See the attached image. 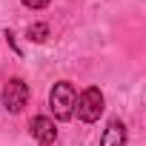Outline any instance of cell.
Here are the masks:
<instances>
[{
	"mask_svg": "<svg viewBox=\"0 0 146 146\" xmlns=\"http://www.w3.org/2000/svg\"><path fill=\"white\" fill-rule=\"evenodd\" d=\"M75 100H78V95H75V86H72L69 80L54 83V89L49 92V106H52L57 120H69L72 115H75Z\"/></svg>",
	"mask_w": 146,
	"mask_h": 146,
	"instance_id": "6da1fadb",
	"label": "cell"
},
{
	"mask_svg": "<svg viewBox=\"0 0 146 146\" xmlns=\"http://www.w3.org/2000/svg\"><path fill=\"white\" fill-rule=\"evenodd\" d=\"M75 109H78V117L86 120V123H95L100 115H103V92L98 86H89L78 100H75Z\"/></svg>",
	"mask_w": 146,
	"mask_h": 146,
	"instance_id": "7a4b0ae2",
	"label": "cell"
},
{
	"mask_svg": "<svg viewBox=\"0 0 146 146\" xmlns=\"http://www.w3.org/2000/svg\"><path fill=\"white\" fill-rule=\"evenodd\" d=\"M26 100H29V86H26L20 78H12V80L6 83V89H3V106L17 115V112H23Z\"/></svg>",
	"mask_w": 146,
	"mask_h": 146,
	"instance_id": "3957f363",
	"label": "cell"
},
{
	"mask_svg": "<svg viewBox=\"0 0 146 146\" xmlns=\"http://www.w3.org/2000/svg\"><path fill=\"white\" fill-rule=\"evenodd\" d=\"M29 129H32V137H35L40 146H52V143L57 140V129H54V123H52L46 115H37V117L29 123Z\"/></svg>",
	"mask_w": 146,
	"mask_h": 146,
	"instance_id": "277c9868",
	"label": "cell"
},
{
	"mask_svg": "<svg viewBox=\"0 0 146 146\" xmlns=\"http://www.w3.org/2000/svg\"><path fill=\"white\" fill-rule=\"evenodd\" d=\"M100 146H126V126L120 120H112L100 137Z\"/></svg>",
	"mask_w": 146,
	"mask_h": 146,
	"instance_id": "5b68a950",
	"label": "cell"
},
{
	"mask_svg": "<svg viewBox=\"0 0 146 146\" xmlns=\"http://www.w3.org/2000/svg\"><path fill=\"white\" fill-rule=\"evenodd\" d=\"M29 40H35V43H43L46 37H49V26L46 23H35V26H29Z\"/></svg>",
	"mask_w": 146,
	"mask_h": 146,
	"instance_id": "8992f818",
	"label": "cell"
},
{
	"mask_svg": "<svg viewBox=\"0 0 146 146\" xmlns=\"http://www.w3.org/2000/svg\"><path fill=\"white\" fill-rule=\"evenodd\" d=\"M52 3V0H23V6H29V9H46Z\"/></svg>",
	"mask_w": 146,
	"mask_h": 146,
	"instance_id": "52a82bcc",
	"label": "cell"
},
{
	"mask_svg": "<svg viewBox=\"0 0 146 146\" xmlns=\"http://www.w3.org/2000/svg\"><path fill=\"white\" fill-rule=\"evenodd\" d=\"M6 40H9V46H12L15 52H20V49H17V43H15V35H12V32H6Z\"/></svg>",
	"mask_w": 146,
	"mask_h": 146,
	"instance_id": "ba28073f",
	"label": "cell"
}]
</instances>
